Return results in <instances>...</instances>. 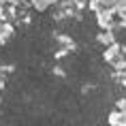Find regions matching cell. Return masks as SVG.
Instances as JSON below:
<instances>
[{
    "label": "cell",
    "mask_w": 126,
    "mask_h": 126,
    "mask_svg": "<svg viewBox=\"0 0 126 126\" xmlns=\"http://www.w3.org/2000/svg\"><path fill=\"white\" fill-rule=\"evenodd\" d=\"M105 60L115 73H124L126 71V47L120 45V43L107 47L105 49Z\"/></svg>",
    "instance_id": "obj_1"
},
{
    "label": "cell",
    "mask_w": 126,
    "mask_h": 126,
    "mask_svg": "<svg viewBox=\"0 0 126 126\" xmlns=\"http://www.w3.org/2000/svg\"><path fill=\"white\" fill-rule=\"evenodd\" d=\"M30 2H32V9L36 11H47L51 4H56V0H30Z\"/></svg>",
    "instance_id": "obj_2"
},
{
    "label": "cell",
    "mask_w": 126,
    "mask_h": 126,
    "mask_svg": "<svg viewBox=\"0 0 126 126\" xmlns=\"http://www.w3.org/2000/svg\"><path fill=\"white\" fill-rule=\"evenodd\" d=\"M118 15L122 17V21L126 24V0H122V4L118 7Z\"/></svg>",
    "instance_id": "obj_3"
},
{
    "label": "cell",
    "mask_w": 126,
    "mask_h": 126,
    "mask_svg": "<svg viewBox=\"0 0 126 126\" xmlns=\"http://www.w3.org/2000/svg\"><path fill=\"white\" fill-rule=\"evenodd\" d=\"M115 109H120V111L126 115V96H122V98H118V103H115Z\"/></svg>",
    "instance_id": "obj_4"
},
{
    "label": "cell",
    "mask_w": 126,
    "mask_h": 126,
    "mask_svg": "<svg viewBox=\"0 0 126 126\" xmlns=\"http://www.w3.org/2000/svg\"><path fill=\"white\" fill-rule=\"evenodd\" d=\"M0 103H2V94H0Z\"/></svg>",
    "instance_id": "obj_5"
}]
</instances>
